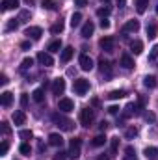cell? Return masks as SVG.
I'll return each mask as SVG.
<instances>
[{
	"instance_id": "6da1fadb",
	"label": "cell",
	"mask_w": 158,
	"mask_h": 160,
	"mask_svg": "<svg viewBox=\"0 0 158 160\" xmlns=\"http://www.w3.org/2000/svg\"><path fill=\"white\" fill-rule=\"evenodd\" d=\"M52 123H54L56 127H60L62 130H65V132L73 130V125H75L69 118H65V116L60 114V112H54V114H52Z\"/></svg>"
},
{
	"instance_id": "7a4b0ae2",
	"label": "cell",
	"mask_w": 158,
	"mask_h": 160,
	"mask_svg": "<svg viewBox=\"0 0 158 160\" xmlns=\"http://www.w3.org/2000/svg\"><path fill=\"white\" fill-rule=\"evenodd\" d=\"M87 89H89V80L77 78L75 82H73V91H75L77 95H86V93H87Z\"/></svg>"
},
{
	"instance_id": "3957f363",
	"label": "cell",
	"mask_w": 158,
	"mask_h": 160,
	"mask_svg": "<svg viewBox=\"0 0 158 160\" xmlns=\"http://www.w3.org/2000/svg\"><path fill=\"white\" fill-rule=\"evenodd\" d=\"M95 119V114H93V110L91 108H84L82 112H80V123H82V127H89L91 123Z\"/></svg>"
},
{
	"instance_id": "277c9868",
	"label": "cell",
	"mask_w": 158,
	"mask_h": 160,
	"mask_svg": "<svg viewBox=\"0 0 158 160\" xmlns=\"http://www.w3.org/2000/svg\"><path fill=\"white\" fill-rule=\"evenodd\" d=\"M80 147H82V140L80 138H75V140H71V143H69V157L75 160L80 157Z\"/></svg>"
},
{
	"instance_id": "5b68a950",
	"label": "cell",
	"mask_w": 158,
	"mask_h": 160,
	"mask_svg": "<svg viewBox=\"0 0 158 160\" xmlns=\"http://www.w3.org/2000/svg\"><path fill=\"white\" fill-rule=\"evenodd\" d=\"M138 114H141V104H134V102H130V104H126V106H125L123 118H125V119H128V118L138 116Z\"/></svg>"
},
{
	"instance_id": "8992f818",
	"label": "cell",
	"mask_w": 158,
	"mask_h": 160,
	"mask_svg": "<svg viewBox=\"0 0 158 160\" xmlns=\"http://www.w3.org/2000/svg\"><path fill=\"white\" fill-rule=\"evenodd\" d=\"M58 110L60 112H73L75 110V102L71 101V99H67V97H63V99H60L58 101Z\"/></svg>"
},
{
	"instance_id": "52a82bcc",
	"label": "cell",
	"mask_w": 158,
	"mask_h": 160,
	"mask_svg": "<svg viewBox=\"0 0 158 160\" xmlns=\"http://www.w3.org/2000/svg\"><path fill=\"white\" fill-rule=\"evenodd\" d=\"M99 45H101V48H102V50H106V52H114V47H116V39H114L112 36H104L102 39L99 41Z\"/></svg>"
},
{
	"instance_id": "ba28073f",
	"label": "cell",
	"mask_w": 158,
	"mask_h": 160,
	"mask_svg": "<svg viewBox=\"0 0 158 160\" xmlns=\"http://www.w3.org/2000/svg\"><path fill=\"white\" fill-rule=\"evenodd\" d=\"M37 62H39L41 65H45V67H52L54 65V58L48 52H39L37 54Z\"/></svg>"
},
{
	"instance_id": "9c48e42d",
	"label": "cell",
	"mask_w": 158,
	"mask_h": 160,
	"mask_svg": "<svg viewBox=\"0 0 158 160\" xmlns=\"http://www.w3.org/2000/svg\"><path fill=\"white\" fill-rule=\"evenodd\" d=\"M78 63H80V69H82V71H91V69H93V60H91L87 54H82V56H80Z\"/></svg>"
},
{
	"instance_id": "30bf717a",
	"label": "cell",
	"mask_w": 158,
	"mask_h": 160,
	"mask_svg": "<svg viewBox=\"0 0 158 160\" xmlns=\"http://www.w3.org/2000/svg\"><path fill=\"white\" fill-rule=\"evenodd\" d=\"M63 91H65V80L56 78L52 82V93L54 95H63Z\"/></svg>"
},
{
	"instance_id": "8fae6325",
	"label": "cell",
	"mask_w": 158,
	"mask_h": 160,
	"mask_svg": "<svg viewBox=\"0 0 158 160\" xmlns=\"http://www.w3.org/2000/svg\"><path fill=\"white\" fill-rule=\"evenodd\" d=\"M24 36L26 38H32V39H39L41 36H43V30H41L39 26H28L24 30Z\"/></svg>"
},
{
	"instance_id": "7c38bea8",
	"label": "cell",
	"mask_w": 158,
	"mask_h": 160,
	"mask_svg": "<svg viewBox=\"0 0 158 160\" xmlns=\"http://www.w3.org/2000/svg\"><path fill=\"white\" fill-rule=\"evenodd\" d=\"M93 32H95V24H93L91 21H87V22L82 26V32H80V34H82V38H84V39H87V38H91V36H93Z\"/></svg>"
},
{
	"instance_id": "4fadbf2b",
	"label": "cell",
	"mask_w": 158,
	"mask_h": 160,
	"mask_svg": "<svg viewBox=\"0 0 158 160\" xmlns=\"http://www.w3.org/2000/svg\"><path fill=\"white\" fill-rule=\"evenodd\" d=\"M48 143H50L52 147H62V145H63V138H62L58 132H52V134L48 136Z\"/></svg>"
},
{
	"instance_id": "5bb4252c",
	"label": "cell",
	"mask_w": 158,
	"mask_h": 160,
	"mask_svg": "<svg viewBox=\"0 0 158 160\" xmlns=\"http://www.w3.org/2000/svg\"><path fill=\"white\" fill-rule=\"evenodd\" d=\"M11 119H13V123L15 125H24L26 123V114L22 112V110H17V112H13V116H11Z\"/></svg>"
},
{
	"instance_id": "9a60e30c",
	"label": "cell",
	"mask_w": 158,
	"mask_h": 160,
	"mask_svg": "<svg viewBox=\"0 0 158 160\" xmlns=\"http://www.w3.org/2000/svg\"><path fill=\"white\" fill-rule=\"evenodd\" d=\"M73 54H75V48H73V47H65V48L62 50V56H60L62 63H67V62L73 58Z\"/></svg>"
},
{
	"instance_id": "2e32d148",
	"label": "cell",
	"mask_w": 158,
	"mask_h": 160,
	"mask_svg": "<svg viewBox=\"0 0 158 160\" xmlns=\"http://www.w3.org/2000/svg\"><path fill=\"white\" fill-rule=\"evenodd\" d=\"M17 8H19V0H2V4H0V9H2V11L17 9Z\"/></svg>"
},
{
	"instance_id": "e0dca14e",
	"label": "cell",
	"mask_w": 158,
	"mask_h": 160,
	"mask_svg": "<svg viewBox=\"0 0 158 160\" xmlns=\"http://www.w3.org/2000/svg\"><path fill=\"white\" fill-rule=\"evenodd\" d=\"M121 65H123L125 69H134V65H136V63H134V60L130 58V54H126V52H125V54L121 56Z\"/></svg>"
},
{
	"instance_id": "ac0fdd59",
	"label": "cell",
	"mask_w": 158,
	"mask_h": 160,
	"mask_svg": "<svg viewBox=\"0 0 158 160\" xmlns=\"http://www.w3.org/2000/svg\"><path fill=\"white\" fill-rule=\"evenodd\" d=\"M99 71H101L102 75L106 73V75L110 77V73H112V67H110V62H108V60H104V58H101V60H99Z\"/></svg>"
},
{
	"instance_id": "d6986e66",
	"label": "cell",
	"mask_w": 158,
	"mask_h": 160,
	"mask_svg": "<svg viewBox=\"0 0 158 160\" xmlns=\"http://www.w3.org/2000/svg\"><path fill=\"white\" fill-rule=\"evenodd\" d=\"M0 102H2V106H4V108L11 106V102H13V95H11L9 91H4V93L0 95Z\"/></svg>"
},
{
	"instance_id": "ffe728a7",
	"label": "cell",
	"mask_w": 158,
	"mask_h": 160,
	"mask_svg": "<svg viewBox=\"0 0 158 160\" xmlns=\"http://www.w3.org/2000/svg\"><path fill=\"white\" fill-rule=\"evenodd\" d=\"M140 30V21L132 19V21H126L125 24V32H138Z\"/></svg>"
},
{
	"instance_id": "44dd1931",
	"label": "cell",
	"mask_w": 158,
	"mask_h": 160,
	"mask_svg": "<svg viewBox=\"0 0 158 160\" xmlns=\"http://www.w3.org/2000/svg\"><path fill=\"white\" fill-rule=\"evenodd\" d=\"M32 99H34L36 102H43V101H45V89H43V88L34 89V93H32Z\"/></svg>"
},
{
	"instance_id": "7402d4cb",
	"label": "cell",
	"mask_w": 158,
	"mask_h": 160,
	"mask_svg": "<svg viewBox=\"0 0 158 160\" xmlns=\"http://www.w3.org/2000/svg\"><path fill=\"white\" fill-rule=\"evenodd\" d=\"M125 95H126V91H125V89H114V91H110V93H108V99L117 101V99H123Z\"/></svg>"
},
{
	"instance_id": "603a6c76",
	"label": "cell",
	"mask_w": 158,
	"mask_h": 160,
	"mask_svg": "<svg viewBox=\"0 0 158 160\" xmlns=\"http://www.w3.org/2000/svg\"><path fill=\"white\" fill-rule=\"evenodd\" d=\"M130 48H132V52L138 56V54L143 52V43H141V41H132V43H130Z\"/></svg>"
},
{
	"instance_id": "cb8c5ba5",
	"label": "cell",
	"mask_w": 158,
	"mask_h": 160,
	"mask_svg": "<svg viewBox=\"0 0 158 160\" xmlns=\"http://www.w3.org/2000/svg\"><path fill=\"white\" fill-rule=\"evenodd\" d=\"M104 143H106V136H102V134H99V136H95L91 140V145L93 147H102Z\"/></svg>"
},
{
	"instance_id": "d4e9b609",
	"label": "cell",
	"mask_w": 158,
	"mask_h": 160,
	"mask_svg": "<svg viewBox=\"0 0 158 160\" xmlns=\"http://www.w3.org/2000/svg\"><path fill=\"white\" fill-rule=\"evenodd\" d=\"M143 86H145V88H149V89L156 88V77H153V75L145 77V78H143Z\"/></svg>"
},
{
	"instance_id": "484cf974",
	"label": "cell",
	"mask_w": 158,
	"mask_h": 160,
	"mask_svg": "<svg viewBox=\"0 0 158 160\" xmlns=\"http://www.w3.org/2000/svg\"><path fill=\"white\" fill-rule=\"evenodd\" d=\"M123 160H138L136 151H134V147H132V145H128V147L125 149V158H123Z\"/></svg>"
},
{
	"instance_id": "4316f807",
	"label": "cell",
	"mask_w": 158,
	"mask_h": 160,
	"mask_svg": "<svg viewBox=\"0 0 158 160\" xmlns=\"http://www.w3.org/2000/svg\"><path fill=\"white\" fill-rule=\"evenodd\" d=\"M143 155H145L149 160H156L158 158V149H156V147H147Z\"/></svg>"
},
{
	"instance_id": "83f0119b",
	"label": "cell",
	"mask_w": 158,
	"mask_h": 160,
	"mask_svg": "<svg viewBox=\"0 0 158 160\" xmlns=\"http://www.w3.org/2000/svg\"><path fill=\"white\" fill-rule=\"evenodd\" d=\"M41 8L43 9H58L56 0H41Z\"/></svg>"
},
{
	"instance_id": "f1b7e54d",
	"label": "cell",
	"mask_w": 158,
	"mask_h": 160,
	"mask_svg": "<svg viewBox=\"0 0 158 160\" xmlns=\"http://www.w3.org/2000/svg\"><path fill=\"white\" fill-rule=\"evenodd\" d=\"M147 36H149V39H155L158 36V26L156 24H147Z\"/></svg>"
},
{
	"instance_id": "f546056e",
	"label": "cell",
	"mask_w": 158,
	"mask_h": 160,
	"mask_svg": "<svg viewBox=\"0 0 158 160\" xmlns=\"http://www.w3.org/2000/svg\"><path fill=\"white\" fill-rule=\"evenodd\" d=\"M147 6H149V0H136V9H138V13H145Z\"/></svg>"
},
{
	"instance_id": "4dcf8cb0",
	"label": "cell",
	"mask_w": 158,
	"mask_h": 160,
	"mask_svg": "<svg viewBox=\"0 0 158 160\" xmlns=\"http://www.w3.org/2000/svg\"><path fill=\"white\" fill-rule=\"evenodd\" d=\"M80 22H82V13H78V11L73 13V15H71V26L77 28V26H80Z\"/></svg>"
},
{
	"instance_id": "1f68e13d",
	"label": "cell",
	"mask_w": 158,
	"mask_h": 160,
	"mask_svg": "<svg viewBox=\"0 0 158 160\" xmlns=\"http://www.w3.org/2000/svg\"><path fill=\"white\" fill-rule=\"evenodd\" d=\"M50 32H52L54 36H56V34H62V32H63V22H62V21L54 22V24L50 26Z\"/></svg>"
},
{
	"instance_id": "d6a6232c",
	"label": "cell",
	"mask_w": 158,
	"mask_h": 160,
	"mask_svg": "<svg viewBox=\"0 0 158 160\" xmlns=\"http://www.w3.org/2000/svg\"><path fill=\"white\" fill-rule=\"evenodd\" d=\"M60 50H62V41L60 39L52 41V43L48 45V52H60Z\"/></svg>"
},
{
	"instance_id": "836d02e7",
	"label": "cell",
	"mask_w": 158,
	"mask_h": 160,
	"mask_svg": "<svg viewBox=\"0 0 158 160\" xmlns=\"http://www.w3.org/2000/svg\"><path fill=\"white\" fill-rule=\"evenodd\" d=\"M32 65H34V60H32V58H24V60H22V63H21V71L24 73V71H28Z\"/></svg>"
},
{
	"instance_id": "e575fe53",
	"label": "cell",
	"mask_w": 158,
	"mask_h": 160,
	"mask_svg": "<svg viewBox=\"0 0 158 160\" xmlns=\"http://www.w3.org/2000/svg\"><path fill=\"white\" fill-rule=\"evenodd\" d=\"M19 138H22V140H32V138H34V132L28 130V128H22V130H19Z\"/></svg>"
},
{
	"instance_id": "d590c367",
	"label": "cell",
	"mask_w": 158,
	"mask_h": 160,
	"mask_svg": "<svg viewBox=\"0 0 158 160\" xmlns=\"http://www.w3.org/2000/svg\"><path fill=\"white\" fill-rule=\"evenodd\" d=\"M19 26V19H9V22L6 24V32H11V30H17Z\"/></svg>"
},
{
	"instance_id": "8d00e7d4",
	"label": "cell",
	"mask_w": 158,
	"mask_h": 160,
	"mask_svg": "<svg viewBox=\"0 0 158 160\" xmlns=\"http://www.w3.org/2000/svg\"><path fill=\"white\" fill-rule=\"evenodd\" d=\"M97 15L102 17V19H106V17L110 15V8H99V9H97Z\"/></svg>"
},
{
	"instance_id": "74e56055",
	"label": "cell",
	"mask_w": 158,
	"mask_h": 160,
	"mask_svg": "<svg viewBox=\"0 0 158 160\" xmlns=\"http://www.w3.org/2000/svg\"><path fill=\"white\" fill-rule=\"evenodd\" d=\"M125 136H126L128 140H132V138H136V136H138V130H136L134 127H130V128H126V132H125Z\"/></svg>"
},
{
	"instance_id": "f35d334b",
	"label": "cell",
	"mask_w": 158,
	"mask_h": 160,
	"mask_svg": "<svg viewBox=\"0 0 158 160\" xmlns=\"http://www.w3.org/2000/svg\"><path fill=\"white\" fill-rule=\"evenodd\" d=\"M7 149H9V143L7 142H2L0 143V157H6L7 155Z\"/></svg>"
},
{
	"instance_id": "ab89813d",
	"label": "cell",
	"mask_w": 158,
	"mask_h": 160,
	"mask_svg": "<svg viewBox=\"0 0 158 160\" xmlns=\"http://www.w3.org/2000/svg\"><path fill=\"white\" fill-rule=\"evenodd\" d=\"M19 151H21V153H22V155H26V157H28V155H30V153H32V147H30V145H28V143H22V145H21V147H19Z\"/></svg>"
},
{
	"instance_id": "60d3db41",
	"label": "cell",
	"mask_w": 158,
	"mask_h": 160,
	"mask_svg": "<svg viewBox=\"0 0 158 160\" xmlns=\"http://www.w3.org/2000/svg\"><path fill=\"white\" fill-rule=\"evenodd\" d=\"M117 147H119V138H112V155H110V157H116Z\"/></svg>"
},
{
	"instance_id": "b9f144b4",
	"label": "cell",
	"mask_w": 158,
	"mask_h": 160,
	"mask_svg": "<svg viewBox=\"0 0 158 160\" xmlns=\"http://www.w3.org/2000/svg\"><path fill=\"white\" fill-rule=\"evenodd\" d=\"M156 56H158V45H155V47L151 48V52H149V60L153 62V60H156Z\"/></svg>"
},
{
	"instance_id": "7bdbcfd3",
	"label": "cell",
	"mask_w": 158,
	"mask_h": 160,
	"mask_svg": "<svg viewBox=\"0 0 158 160\" xmlns=\"http://www.w3.org/2000/svg\"><path fill=\"white\" fill-rule=\"evenodd\" d=\"M21 106H22V108H26V106H28V95H26V93H22V95H21Z\"/></svg>"
},
{
	"instance_id": "ee69618b",
	"label": "cell",
	"mask_w": 158,
	"mask_h": 160,
	"mask_svg": "<svg viewBox=\"0 0 158 160\" xmlns=\"http://www.w3.org/2000/svg\"><path fill=\"white\" fill-rule=\"evenodd\" d=\"M26 19H30V13L28 11H22L21 17H19V22H26Z\"/></svg>"
},
{
	"instance_id": "f6af8a7d",
	"label": "cell",
	"mask_w": 158,
	"mask_h": 160,
	"mask_svg": "<svg viewBox=\"0 0 158 160\" xmlns=\"http://www.w3.org/2000/svg\"><path fill=\"white\" fill-rule=\"evenodd\" d=\"M99 24H101V28H102V30L110 28V21H108V19H101V22H99Z\"/></svg>"
},
{
	"instance_id": "bcb514c9",
	"label": "cell",
	"mask_w": 158,
	"mask_h": 160,
	"mask_svg": "<svg viewBox=\"0 0 158 160\" xmlns=\"http://www.w3.org/2000/svg\"><path fill=\"white\" fill-rule=\"evenodd\" d=\"M2 132H4V134H9V132H11V128H9L7 123H2Z\"/></svg>"
},
{
	"instance_id": "7dc6e473",
	"label": "cell",
	"mask_w": 158,
	"mask_h": 160,
	"mask_svg": "<svg viewBox=\"0 0 158 160\" xmlns=\"http://www.w3.org/2000/svg\"><path fill=\"white\" fill-rule=\"evenodd\" d=\"M75 6H78V8H84V6H87V0H75Z\"/></svg>"
},
{
	"instance_id": "c3c4849f",
	"label": "cell",
	"mask_w": 158,
	"mask_h": 160,
	"mask_svg": "<svg viewBox=\"0 0 158 160\" xmlns=\"http://www.w3.org/2000/svg\"><path fill=\"white\" fill-rule=\"evenodd\" d=\"M52 160H65V153H56Z\"/></svg>"
},
{
	"instance_id": "681fc988",
	"label": "cell",
	"mask_w": 158,
	"mask_h": 160,
	"mask_svg": "<svg viewBox=\"0 0 158 160\" xmlns=\"http://www.w3.org/2000/svg\"><path fill=\"white\" fill-rule=\"evenodd\" d=\"M108 112H110V114H112V116H117L119 108H117V106H110V108H108Z\"/></svg>"
},
{
	"instance_id": "f907efd6",
	"label": "cell",
	"mask_w": 158,
	"mask_h": 160,
	"mask_svg": "<svg viewBox=\"0 0 158 160\" xmlns=\"http://www.w3.org/2000/svg\"><path fill=\"white\" fill-rule=\"evenodd\" d=\"M7 82H9V80H7V77H6V75H0V84H2V86H6Z\"/></svg>"
},
{
	"instance_id": "816d5d0a",
	"label": "cell",
	"mask_w": 158,
	"mask_h": 160,
	"mask_svg": "<svg viewBox=\"0 0 158 160\" xmlns=\"http://www.w3.org/2000/svg\"><path fill=\"white\" fill-rule=\"evenodd\" d=\"M21 48H22V50H28V48H30V41H24V43L21 45Z\"/></svg>"
},
{
	"instance_id": "f5cc1de1",
	"label": "cell",
	"mask_w": 158,
	"mask_h": 160,
	"mask_svg": "<svg viewBox=\"0 0 158 160\" xmlns=\"http://www.w3.org/2000/svg\"><path fill=\"white\" fill-rule=\"evenodd\" d=\"M145 119H147V121H151V123H153V121H155V116H153V114L149 112V114H145Z\"/></svg>"
},
{
	"instance_id": "db71d44e",
	"label": "cell",
	"mask_w": 158,
	"mask_h": 160,
	"mask_svg": "<svg viewBox=\"0 0 158 160\" xmlns=\"http://www.w3.org/2000/svg\"><path fill=\"white\" fill-rule=\"evenodd\" d=\"M99 128H101V130H106V128H108V123H106V121H102V123L99 125Z\"/></svg>"
},
{
	"instance_id": "11a10c76",
	"label": "cell",
	"mask_w": 158,
	"mask_h": 160,
	"mask_svg": "<svg viewBox=\"0 0 158 160\" xmlns=\"http://www.w3.org/2000/svg\"><path fill=\"white\" fill-rule=\"evenodd\" d=\"M97 160H110V157H106V155H99Z\"/></svg>"
},
{
	"instance_id": "9f6ffc18",
	"label": "cell",
	"mask_w": 158,
	"mask_h": 160,
	"mask_svg": "<svg viewBox=\"0 0 158 160\" xmlns=\"http://www.w3.org/2000/svg\"><path fill=\"white\" fill-rule=\"evenodd\" d=\"M125 4H126V0H117V6H119V8H125Z\"/></svg>"
},
{
	"instance_id": "6f0895ef",
	"label": "cell",
	"mask_w": 158,
	"mask_h": 160,
	"mask_svg": "<svg viewBox=\"0 0 158 160\" xmlns=\"http://www.w3.org/2000/svg\"><path fill=\"white\" fill-rule=\"evenodd\" d=\"M156 15H158V6H156Z\"/></svg>"
},
{
	"instance_id": "680465c9",
	"label": "cell",
	"mask_w": 158,
	"mask_h": 160,
	"mask_svg": "<svg viewBox=\"0 0 158 160\" xmlns=\"http://www.w3.org/2000/svg\"><path fill=\"white\" fill-rule=\"evenodd\" d=\"M101 2H108V0H101Z\"/></svg>"
}]
</instances>
